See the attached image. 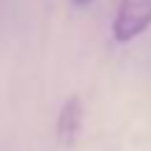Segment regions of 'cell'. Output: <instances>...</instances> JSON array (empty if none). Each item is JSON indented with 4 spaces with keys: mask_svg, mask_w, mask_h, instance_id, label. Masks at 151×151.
Masks as SVG:
<instances>
[{
    "mask_svg": "<svg viewBox=\"0 0 151 151\" xmlns=\"http://www.w3.org/2000/svg\"><path fill=\"white\" fill-rule=\"evenodd\" d=\"M151 28V0H121L111 20V38L131 43Z\"/></svg>",
    "mask_w": 151,
    "mask_h": 151,
    "instance_id": "cell-1",
    "label": "cell"
},
{
    "mask_svg": "<svg viewBox=\"0 0 151 151\" xmlns=\"http://www.w3.org/2000/svg\"><path fill=\"white\" fill-rule=\"evenodd\" d=\"M93 0H73V5H78V8H86V5H91Z\"/></svg>",
    "mask_w": 151,
    "mask_h": 151,
    "instance_id": "cell-3",
    "label": "cell"
},
{
    "mask_svg": "<svg viewBox=\"0 0 151 151\" xmlns=\"http://www.w3.org/2000/svg\"><path fill=\"white\" fill-rule=\"evenodd\" d=\"M83 121H86L83 101L78 96H68L58 111V119H55V136H58L60 144L73 146L83 131Z\"/></svg>",
    "mask_w": 151,
    "mask_h": 151,
    "instance_id": "cell-2",
    "label": "cell"
}]
</instances>
